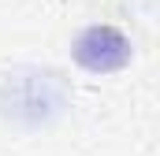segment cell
Segmentation results:
<instances>
[{"mask_svg":"<svg viewBox=\"0 0 160 156\" xmlns=\"http://www.w3.org/2000/svg\"><path fill=\"white\" fill-rule=\"evenodd\" d=\"M75 60L86 71H97V75L119 71L130 60V41L116 26H89L75 37Z\"/></svg>","mask_w":160,"mask_h":156,"instance_id":"1","label":"cell"}]
</instances>
